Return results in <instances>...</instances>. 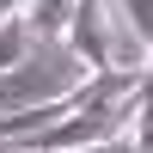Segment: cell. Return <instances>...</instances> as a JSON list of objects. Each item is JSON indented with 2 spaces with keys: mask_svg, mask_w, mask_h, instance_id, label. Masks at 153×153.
<instances>
[{
  "mask_svg": "<svg viewBox=\"0 0 153 153\" xmlns=\"http://www.w3.org/2000/svg\"><path fill=\"white\" fill-rule=\"evenodd\" d=\"M68 12L74 0H25V31H31V43H61V31H68Z\"/></svg>",
  "mask_w": 153,
  "mask_h": 153,
  "instance_id": "cell-3",
  "label": "cell"
},
{
  "mask_svg": "<svg viewBox=\"0 0 153 153\" xmlns=\"http://www.w3.org/2000/svg\"><path fill=\"white\" fill-rule=\"evenodd\" d=\"M0 153H19V147H0Z\"/></svg>",
  "mask_w": 153,
  "mask_h": 153,
  "instance_id": "cell-10",
  "label": "cell"
},
{
  "mask_svg": "<svg viewBox=\"0 0 153 153\" xmlns=\"http://www.w3.org/2000/svg\"><path fill=\"white\" fill-rule=\"evenodd\" d=\"M92 74L68 55L61 43H31V55L19 68L0 74V117L6 110H31V104H55V98H74Z\"/></svg>",
  "mask_w": 153,
  "mask_h": 153,
  "instance_id": "cell-1",
  "label": "cell"
},
{
  "mask_svg": "<svg viewBox=\"0 0 153 153\" xmlns=\"http://www.w3.org/2000/svg\"><path fill=\"white\" fill-rule=\"evenodd\" d=\"M61 49H68L86 74L117 68V43H110V12H104V0H74L68 31H61Z\"/></svg>",
  "mask_w": 153,
  "mask_h": 153,
  "instance_id": "cell-2",
  "label": "cell"
},
{
  "mask_svg": "<svg viewBox=\"0 0 153 153\" xmlns=\"http://www.w3.org/2000/svg\"><path fill=\"white\" fill-rule=\"evenodd\" d=\"M19 12H25V0H0V25H6V19H19Z\"/></svg>",
  "mask_w": 153,
  "mask_h": 153,
  "instance_id": "cell-9",
  "label": "cell"
},
{
  "mask_svg": "<svg viewBox=\"0 0 153 153\" xmlns=\"http://www.w3.org/2000/svg\"><path fill=\"white\" fill-rule=\"evenodd\" d=\"M92 153H135V141H129V135H117V141H104V147H92Z\"/></svg>",
  "mask_w": 153,
  "mask_h": 153,
  "instance_id": "cell-8",
  "label": "cell"
},
{
  "mask_svg": "<svg viewBox=\"0 0 153 153\" xmlns=\"http://www.w3.org/2000/svg\"><path fill=\"white\" fill-rule=\"evenodd\" d=\"M129 141H135V153H153V104H141V117H135Z\"/></svg>",
  "mask_w": 153,
  "mask_h": 153,
  "instance_id": "cell-6",
  "label": "cell"
},
{
  "mask_svg": "<svg viewBox=\"0 0 153 153\" xmlns=\"http://www.w3.org/2000/svg\"><path fill=\"white\" fill-rule=\"evenodd\" d=\"M135 92H141V104H153V43H147V61H141V86H135Z\"/></svg>",
  "mask_w": 153,
  "mask_h": 153,
  "instance_id": "cell-7",
  "label": "cell"
},
{
  "mask_svg": "<svg viewBox=\"0 0 153 153\" xmlns=\"http://www.w3.org/2000/svg\"><path fill=\"white\" fill-rule=\"evenodd\" d=\"M19 153H31V147H19Z\"/></svg>",
  "mask_w": 153,
  "mask_h": 153,
  "instance_id": "cell-11",
  "label": "cell"
},
{
  "mask_svg": "<svg viewBox=\"0 0 153 153\" xmlns=\"http://www.w3.org/2000/svg\"><path fill=\"white\" fill-rule=\"evenodd\" d=\"M123 25H129L135 49H147L153 43V0H123Z\"/></svg>",
  "mask_w": 153,
  "mask_h": 153,
  "instance_id": "cell-5",
  "label": "cell"
},
{
  "mask_svg": "<svg viewBox=\"0 0 153 153\" xmlns=\"http://www.w3.org/2000/svg\"><path fill=\"white\" fill-rule=\"evenodd\" d=\"M25 55H31V31H25V19H6L0 25V74L19 68Z\"/></svg>",
  "mask_w": 153,
  "mask_h": 153,
  "instance_id": "cell-4",
  "label": "cell"
}]
</instances>
